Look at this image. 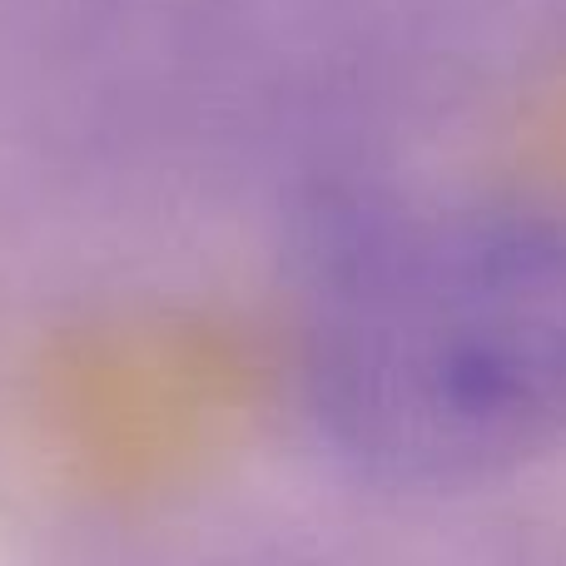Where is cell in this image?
Returning <instances> with one entry per match:
<instances>
[{
	"instance_id": "6da1fadb",
	"label": "cell",
	"mask_w": 566,
	"mask_h": 566,
	"mask_svg": "<svg viewBox=\"0 0 566 566\" xmlns=\"http://www.w3.org/2000/svg\"><path fill=\"white\" fill-rule=\"evenodd\" d=\"M303 418L398 497L497 488L566 448V214L458 205L353 234L303 323Z\"/></svg>"
}]
</instances>
